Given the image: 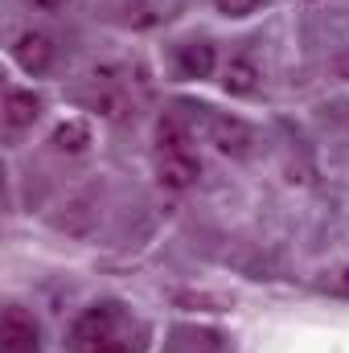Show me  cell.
Wrapping results in <instances>:
<instances>
[{
    "label": "cell",
    "instance_id": "9a60e30c",
    "mask_svg": "<svg viewBox=\"0 0 349 353\" xmlns=\"http://www.w3.org/2000/svg\"><path fill=\"white\" fill-rule=\"evenodd\" d=\"M337 292H341V296H349V267L337 275Z\"/></svg>",
    "mask_w": 349,
    "mask_h": 353
},
{
    "label": "cell",
    "instance_id": "7a4b0ae2",
    "mask_svg": "<svg viewBox=\"0 0 349 353\" xmlns=\"http://www.w3.org/2000/svg\"><path fill=\"white\" fill-rule=\"evenodd\" d=\"M210 136H214L218 152H226V157H251V148H255V132L239 115H214Z\"/></svg>",
    "mask_w": 349,
    "mask_h": 353
},
{
    "label": "cell",
    "instance_id": "8992f818",
    "mask_svg": "<svg viewBox=\"0 0 349 353\" xmlns=\"http://www.w3.org/2000/svg\"><path fill=\"white\" fill-rule=\"evenodd\" d=\"M177 62H181V74H185V79H210V74H214V46L189 41V46H181Z\"/></svg>",
    "mask_w": 349,
    "mask_h": 353
},
{
    "label": "cell",
    "instance_id": "e0dca14e",
    "mask_svg": "<svg viewBox=\"0 0 349 353\" xmlns=\"http://www.w3.org/2000/svg\"><path fill=\"white\" fill-rule=\"evenodd\" d=\"M337 74H341V79H349V54H341V58H337Z\"/></svg>",
    "mask_w": 349,
    "mask_h": 353
},
{
    "label": "cell",
    "instance_id": "30bf717a",
    "mask_svg": "<svg viewBox=\"0 0 349 353\" xmlns=\"http://www.w3.org/2000/svg\"><path fill=\"white\" fill-rule=\"evenodd\" d=\"M157 144H161V152H189V132L177 123L173 115H165L157 123Z\"/></svg>",
    "mask_w": 349,
    "mask_h": 353
},
{
    "label": "cell",
    "instance_id": "3957f363",
    "mask_svg": "<svg viewBox=\"0 0 349 353\" xmlns=\"http://www.w3.org/2000/svg\"><path fill=\"white\" fill-rule=\"evenodd\" d=\"M0 341H4V350H8V353L33 350V341H37L33 316H25L21 308H8V312H4V321H0Z\"/></svg>",
    "mask_w": 349,
    "mask_h": 353
},
{
    "label": "cell",
    "instance_id": "ba28073f",
    "mask_svg": "<svg viewBox=\"0 0 349 353\" xmlns=\"http://www.w3.org/2000/svg\"><path fill=\"white\" fill-rule=\"evenodd\" d=\"M54 148H58V152H70V157L87 152L90 148V123L87 119H62V123L54 128Z\"/></svg>",
    "mask_w": 349,
    "mask_h": 353
},
{
    "label": "cell",
    "instance_id": "2e32d148",
    "mask_svg": "<svg viewBox=\"0 0 349 353\" xmlns=\"http://www.w3.org/2000/svg\"><path fill=\"white\" fill-rule=\"evenodd\" d=\"M90 353H128V350H123V345H107V341H103V345H94Z\"/></svg>",
    "mask_w": 349,
    "mask_h": 353
},
{
    "label": "cell",
    "instance_id": "52a82bcc",
    "mask_svg": "<svg viewBox=\"0 0 349 353\" xmlns=\"http://www.w3.org/2000/svg\"><path fill=\"white\" fill-rule=\"evenodd\" d=\"M111 321H115V316H111V308H90L87 316L74 325V345H90V350H94V345H103V341H107V333H111Z\"/></svg>",
    "mask_w": 349,
    "mask_h": 353
},
{
    "label": "cell",
    "instance_id": "5b68a950",
    "mask_svg": "<svg viewBox=\"0 0 349 353\" xmlns=\"http://www.w3.org/2000/svg\"><path fill=\"white\" fill-rule=\"evenodd\" d=\"M41 115V99L33 90H8L4 94V123L8 128H33V119Z\"/></svg>",
    "mask_w": 349,
    "mask_h": 353
},
{
    "label": "cell",
    "instance_id": "6da1fadb",
    "mask_svg": "<svg viewBox=\"0 0 349 353\" xmlns=\"http://www.w3.org/2000/svg\"><path fill=\"white\" fill-rule=\"evenodd\" d=\"M12 58H17V66L29 70V74L50 70V62H54V41H50V33H41V29H25V33L12 41Z\"/></svg>",
    "mask_w": 349,
    "mask_h": 353
},
{
    "label": "cell",
    "instance_id": "9c48e42d",
    "mask_svg": "<svg viewBox=\"0 0 349 353\" xmlns=\"http://www.w3.org/2000/svg\"><path fill=\"white\" fill-rule=\"evenodd\" d=\"M259 87V70L251 58H230V66L222 70V90L226 94H251Z\"/></svg>",
    "mask_w": 349,
    "mask_h": 353
},
{
    "label": "cell",
    "instance_id": "ac0fdd59",
    "mask_svg": "<svg viewBox=\"0 0 349 353\" xmlns=\"http://www.w3.org/2000/svg\"><path fill=\"white\" fill-rule=\"evenodd\" d=\"M346 119H349V107H346Z\"/></svg>",
    "mask_w": 349,
    "mask_h": 353
},
{
    "label": "cell",
    "instance_id": "5bb4252c",
    "mask_svg": "<svg viewBox=\"0 0 349 353\" xmlns=\"http://www.w3.org/2000/svg\"><path fill=\"white\" fill-rule=\"evenodd\" d=\"M33 8H41V12H58V8H66L70 0H29Z\"/></svg>",
    "mask_w": 349,
    "mask_h": 353
},
{
    "label": "cell",
    "instance_id": "8fae6325",
    "mask_svg": "<svg viewBox=\"0 0 349 353\" xmlns=\"http://www.w3.org/2000/svg\"><path fill=\"white\" fill-rule=\"evenodd\" d=\"M94 107H99L107 119H123V115H128V99H123V94H99Z\"/></svg>",
    "mask_w": 349,
    "mask_h": 353
},
{
    "label": "cell",
    "instance_id": "7c38bea8",
    "mask_svg": "<svg viewBox=\"0 0 349 353\" xmlns=\"http://www.w3.org/2000/svg\"><path fill=\"white\" fill-rule=\"evenodd\" d=\"M218 4V12H226V17H251L255 8H259V0H214Z\"/></svg>",
    "mask_w": 349,
    "mask_h": 353
},
{
    "label": "cell",
    "instance_id": "4fadbf2b",
    "mask_svg": "<svg viewBox=\"0 0 349 353\" xmlns=\"http://www.w3.org/2000/svg\"><path fill=\"white\" fill-rule=\"evenodd\" d=\"M128 21H136V25H152L157 17H152L148 4H128Z\"/></svg>",
    "mask_w": 349,
    "mask_h": 353
},
{
    "label": "cell",
    "instance_id": "277c9868",
    "mask_svg": "<svg viewBox=\"0 0 349 353\" xmlns=\"http://www.w3.org/2000/svg\"><path fill=\"white\" fill-rule=\"evenodd\" d=\"M197 173H201V165H197L189 152H165V157H161V169H157V176H161L165 189H189V185L197 181Z\"/></svg>",
    "mask_w": 349,
    "mask_h": 353
}]
</instances>
